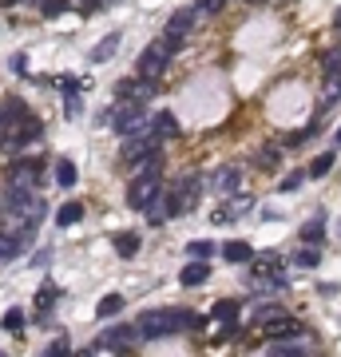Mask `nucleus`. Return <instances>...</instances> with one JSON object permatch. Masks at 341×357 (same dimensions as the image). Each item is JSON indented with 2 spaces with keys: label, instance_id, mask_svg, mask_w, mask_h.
Masks as SVG:
<instances>
[{
  "label": "nucleus",
  "instance_id": "nucleus-1",
  "mask_svg": "<svg viewBox=\"0 0 341 357\" xmlns=\"http://www.w3.org/2000/svg\"><path fill=\"white\" fill-rule=\"evenodd\" d=\"M139 334L143 341H155V338H167V334H179V329H198L203 318L191 314V309H147L139 314Z\"/></svg>",
  "mask_w": 341,
  "mask_h": 357
},
{
  "label": "nucleus",
  "instance_id": "nucleus-2",
  "mask_svg": "<svg viewBox=\"0 0 341 357\" xmlns=\"http://www.w3.org/2000/svg\"><path fill=\"white\" fill-rule=\"evenodd\" d=\"M171 56H175V48H171L167 40L147 44V48L139 52V76H143V80H155V76H163V68L171 64Z\"/></svg>",
  "mask_w": 341,
  "mask_h": 357
},
{
  "label": "nucleus",
  "instance_id": "nucleus-3",
  "mask_svg": "<svg viewBox=\"0 0 341 357\" xmlns=\"http://www.w3.org/2000/svg\"><path fill=\"white\" fill-rule=\"evenodd\" d=\"M195 24H198V12H195V8H183V12H175V17L167 20V36H163V40L179 52L183 40L191 36V28H195Z\"/></svg>",
  "mask_w": 341,
  "mask_h": 357
},
{
  "label": "nucleus",
  "instance_id": "nucleus-4",
  "mask_svg": "<svg viewBox=\"0 0 341 357\" xmlns=\"http://www.w3.org/2000/svg\"><path fill=\"white\" fill-rule=\"evenodd\" d=\"M36 238V230H20V227H4V238H0V258L17 262L24 254V246Z\"/></svg>",
  "mask_w": 341,
  "mask_h": 357
},
{
  "label": "nucleus",
  "instance_id": "nucleus-5",
  "mask_svg": "<svg viewBox=\"0 0 341 357\" xmlns=\"http://www.w3.org/2000/svg\"><path fill=\"white\" fill-rule=\"evenodd\" d=\"M151 96H155V80H143V76L123 80L115 88V99H127V103H147Z\"/></svg>",
  "mask_w": 341,
  "mask_h": 357
},
{
  "label": "nucleus",
  "instance_id": "nucleus-6",
  "mask_svg": "<svg viewBox=\"0 0 341 357\" xmlns=\"http://www.w3.org/2000/svg\"><path fill=\"white\" fill-rule=\"evenodd\" d=\"M250 207H254V198H250V195H234V198H227L218 211H211V223H214V227H223V223H230V218L246 214Z\"/></svg>",
  "mask_w": 341,
  "mask_h": 357
},
{
  "label": "nucleus",
  "instance_id": "nucleus-7",
  "mask_svg": "<svg viewBox=\"0 0 341 357\" xmlns=\"http://www.w3.org/2000/svg\"><path fill=\"white\" fill-rule=\"evenodd\" d=\"M139 338H143V334H139V325H112V329H103L99 345H112V349H127V345H135Z\"/></svg>",
  "mask_w": 341,
  "mask_h": 357
},
{
  "label": "nucleus",
  "instance_id": "nucleus-8",
  "mask_svg": "<svg viewBox=\"0 0 341 357\" xmlns=\"http://www.w3.org/2000/svg\"><path fill=\"white\" fill-rule=\"evenodd\" d=\"M211 187H214V195L234 198V191L242 187V171H238V167H223V171H214Z\"/></svg>",
  "mask_w": 341,
  "mask_h": 357
},
{
  "label": "nucleus",
  "instance_id": "nucleus-9",
  "mask_svg": "<svg viewBox=\"0 0 341 357\" xmlns=\"http://www.w3.org/2000/svg\"><path fill=\"white\" fill-rule=\"evenodd\" d=\"M40 135H44V123H40L36 115H28V119H24V123L17 127V135L8 139V147H12V143H17V147H28V143H36Z\"/></svg>",
  "mask_w": 341,
  "mask_h": 357
},
{
  "label": "nucleus",
  "instance_id": "nucleus-10",
  "mask_svg": "<svg viewBox=\"0 0 341 357\" xmlns=\"http://www.w3.org/2000/svg\"><path fill=\"white\" fill-rule=\"evenodd\" d=\"M151 135H155V139L179 135V119H175V112H155L151 115Z\"/></svg>",
  "mask_w": 341,
  "mask_h": 357
},
{
  "label": "nucleus",
  "instance_id": "nucleus-11",
  "mask_svg": "<svg viewBox=\"0 0 341 357\" xmlns=\"http://www.w3.org/2000/svg\"><path fill=\"white\" fill-rule=\"evenodd\" d=\"M207 278H211V266H207V262H187V266H183V274H179V282H183V286H203Z\"/></svg>",
  "mask_w": 341,
  "mask_h": 357
},
{
  "label": "nucleus",
  "instance_id": "nucleus-12",
  "mask_svg": "<svg viewBox=\"0 0 341 357\" xmlns=\"http://www.w3.org/2000/svg\"><path fill=\"white\" fill-rule=\"evenodd\" d=\"M254 274L258 278H282V258H278L274 250H266V254H258V262H254Z\"/></svg>",
  "mask_w": 341,
  "mask_h": 357
},
{
  "label": "nucleus",
  "instance_id": "nucleus-13",
  "mask_svg": "<svg viewBox=\"0 0 341 357\" xmlns=\"http://www.w3.org/2000/svg\"><path fill=\"white\" fill-rule=\"evenodd\" d=\"M211 322H238V302L234 298H218L211 306Z\"/></svg>",
  "mask_w": 341,
  "mask_h": 357
},
{
  "label": "nucleus",
  "instance_id": "nucleus-14",
  "mask_svg": "<svg viewBox=\"0 0 341 357\" xmlns=\"http://www.w3.org/2000/svg\"><path fill=\"white\" fill-rule=\"evenodd\" d=\"M223 254H227V262H234V266H246V262H254V246L250 243H227Z\"/></svg>",
  "mask_w": 341,
  "mask_h": 357
},
{
  "label": "nucleus",
  "instance_id": "nucleus-15",
  "mask_svg": "<svg viewBox=\"0 0 341 357\" xmlns=\"http://www.w3.org/2000/svg\"><path fill=\"white\" fill-rule=\"evenodd\" d=\"M262 329H266V334H270V338H298V334H302V325L298 322H290V318H278V322H270V325H262Z\"/></svg>",
  "mask_w": 341,
  "mask_h": 357
},
{
  "label": "nucleus",
  "instance_id": "nucleus-16",
  "mask_svg": "<svg viewBox=\"0 0 341 357\" xmlns=\"http://www.w3.org/2000/svg\"><path fill=\"white\" fill-rule=\"evenodd\" d=\"M80 218H83V203H76V198H72V203H64V207L56 211V227H76Z\"/></svg>",
  "mask_w": 341,
  "mask_h": 357
},
{
  "label": "nucleus",
  "instance_id": "nucleus-17",
  "mask_svg": "<svg viewBox=\"0 0 341 357\" xmlns=\"http://www.w3.org/2000/svg\"><path fill=\"white\" fill-rule=\"evenodd\" d=\"M119 309H123V294H107V298H99L96 318H99V322H107V318H115Z\"/></svg>",
  "mask_w": 341,
  "mask_h": 357
},
{
  "label": "nucleus",
  "instance_id": "nucleus-18",
  "mask_svg": "<svg viewBox=\"0 0 341 357\" xmlns=\"http://www.w3.org/2000/svg\"><path fill=\"white\" fill-rule=\"evenodd\" d=\"M115 48H119V32H112L107 40H99L96 48H92V64H103L107 56H115Z\"/></svg>",
  "mask_w": 341,
  "mask_h": 357
},
{
  "label": "nucleus",
  "instance_id": "nucleus-19",
  "mask_svg": "<svg viewBox=\"0 0 341 357\" xmlns=\"http://www.w3.org/2000/svg\"><path fill=\"white\" fill-rule=\"evenodd\" d=\"M115 250H119V258H135V250H139V234H131V230L115 234Z\"/></svg>",
  "mask_w": 341,
  "mask_h": 357
},
{
  "label": "nucleus",
  "instance_id": "nucleus-20",
  "mask_svg": "<svg viewBox=\"0 0 341 357\" xmlns=\"http://www.w3.org/2000/svg\"><path fill=\"white\" fill-rule=\"evenodd\" d=\"M52 175H56V187H76V163H68V159H60L56 163V171H52Z\"/></svg>",
  "mask_w": 341,
  "mask_h": 357
},
{
  "label": "nucleus",
  "instance_id": "nucleus-21",
  "mask_svg": "<svg viewBox=\"0 0 341 357\" xmlns=\"http://www.w3.org/2000/svg\"><path fill=\"white\" fill-rule=\"evenodd\" d=\"M278 159H282L278 147H262L258 155H254V167H258V171H278Z\"/></svg>",
  "mask_w": 341,
  "mask_h": 357
},
{
  "label": "nucleus",
  "instance_id": "nucleus-22",
  "mask_svg": "<svg viewBox=\"0 0 341 357\" xmlns=\"http://www.w3.org/2000/svg\"><path fill=\"white\" fill-rule=\"evenodd\" d=\"M214 250H218V246H214L211 238H195V243H187V254H191L195 262H207Z\"/></svg>",
  "mask_w": 341,
  "mask_h": 357
},
{
  "label": "nucleus",
  "instance_id": "nucleus-23",
  "mask_svg": "<svg viewBox=\"0 0 341 357\" xmlns=\"http://www.w3.org/2000/svg\"><path fill=\"white\" fill-rule=\"evenodd\" d=\"M318 262H322V254H318L313 246H298V254H293V266H302V270H318Z\"/></svg>",
  "mask_w": 341,
  "mask_h": 357
},
{
  "label": "nucleus",
  "instance_id": "nucleus-24",
  "mask_svg": "<svg viewBox=\"0 0 341 357\" xmlns=\"http://www.w3.org/2000/svg\"><path fill=\"white\" fill-rule=\"evenodd\" d=\"M325 238V223L322 218H309L306 227H302V243H309V246H318Z\"/></svg>",
  "mask_w": 341,
  "mask_h": 357
},
{
  "label": "nucleus",
  "instance_id": "nucleus-25",
  "mask_svg": "<svg viewBox=\"0 0 341 357\" xmlns=\"http://www.w3.org/2000/svg\"><path fill=\"white\" fill-rule=\"evenodd\" d=\"M338 163V151H325V155H318V159L309 163V175L313 178H322V175H329V167Z\"/></svg>",
  "mask_w": 341,
  "mask_h": 357
},
{
  "label": "nucleus",
  "instance_id": "nucleus-26",
  "mask_svg": "<svg viewBox=\"0 0 341 357\" xmlns=\"http://www.w3.org/2000/svg\"><path fill=\"white\" fill-rule=\"evenodd\" d=\"M56 298H60V294H56V286H52V282H44V286H40V294H36V306H40V309H52V306H56Z\"/></svg>",
  "mask_w": 341,
  "mask_h": 357
},
{
  "label": "nucleus",
  "instance_id": "nucleus-27",
  "mask_svg": "<svg viewBox=\"0 0 341 357\" xmlns=\"http://www.w3.org/2000/svg\"><path fill=\"white\" fill-rule=\"evenodd\" d=\"M4 329H8V334H20V329H24V314H20L17 306L4 309Z\"/></svg>",
  "mask_w": 341,
  "mask_h": 357
},
{
  "label": "nucleus",
  "instance_id": "nucleus-28",
  "mask_svg": "<svg viewBox=\"0 0 341 357\" xmlns=\"http://www.w3.org/2000/svg\"><path fill=\"white\" fill-rule=\"evenodd\" d=\"M80 112H83V99H80V92H72V96H64V115H68V119H76Z\"/></svg>",
  "mask_w": 341,
  "mask_h": 357
},
{
  "label": "nucleus",
  "instance_id": "nucleus-29",
  "mask_svg": "<svg viewBox=\"0 0 341 357\" xmlns=\"http://www.w3.org/2000/svg\"><path fill=\"white\" fill-rule=\"evenodd\" d=\"M266 357H306V349H302V345H270Z\"/></svg>",
  "mask_w": 341,
  "mask_h": 357
},
{
  "label": "nucleus",
  "instance_id": "nucleus-30",
  "mask_svg": "<svg viewBox=\"0 0 341 357\" xmlns=\"http://www.w3.org/2000/svg\"><path fill=\"white\" fill-rule=\"evenodd\" d=\"M338 96H341V76H329V83H325V96H322V108H325V103H333Z\"/></svg>",
  "mask_w": 341,
  "mask_h": 357
},
{
  "label": "nucleus",
  "instance_id": "nucleus-31",
  "mask_svg": "<svg viewBox=\"0 0 341 357\" xmlns=\"http://www.w3.org/2000/svg\"><path fill=\"white\" fill-rule=\"evenodd\" d=\"M309 171H290V175L282 178V191H298V187H302V178H306Z\"/></svg>",
  "mask_w": 341,
  "mask_h": 357
},
{
  "label": "nucleus",
  "instance_id": "nucleus-32",
  "mask_svg": "<svg viewBox=\"0 0 341 357\" xmlns=\"http://www.w3.org/2000/svg\"><path fill=\"white\" fill-rule=\"evenodd\" d=\"M223 4H227V0H198L195 12H198V17H211V12H218V8H223Z\"/></svg>",
  "mask_w": 341,
  "mask_h": 357
},
{
  "label": "nucleus",
  "instance_id": "nucleus-33",
  "mask_svg": "<svg viewBox=\"0 0 341 357\" xmlns=\"http://www.w3.org/2000/svg\"><path fill=\"white\" fill-rule=\"evenodd\" d=\"M64 8H68V0H44V4H40V12H44V17H60Z\"/></svg>",
  "mask_w": 341,
  "mask_h": 357
},
{
  "label": "nucleus",
  "instance_id": "nucleus-34",
  "mask_svg": "<svg viewBox=\"0 0 341 357\" xmlns=\"http://www.w3.org/2000/svg\"><path fill=\"white\" fill-rule=\"evenodd\" d=\"M325 72H329V76H341V48H333L325 56Z\"/></svg>",
  "mask_w": 341,
  "mask_h": 357
},
{
  "label": "nucleus",
  "instance_id": "nucleus-35",
  "mask_svg": "<svg viewBox=\"0 0 341 357\" xmlns=\"http://www.w3.org/2000/svg\"><path fill=\"white\" fill-rule=\"evenodd\" d=\"M64 354H68V341L64 338H56L48 349H40V357H64Z\"/></svg>",
  "mask_w": 341,
  "mask_h": 357
},
{
  "label": "nucleus",
  "instance_id": "nucleus-36",
  "mask_svg": "<svg viewBox=\"0 0 341 357\" xmlns=\"http://www.w3.org/2000/svg\"><path fill=\"white\" fill-rule=\"evenodd\" d=\"M8 68H12L17 76H24V72H28V56H24V52H17V56H8Z\"/></svg>",
  "mask_w": 341,
  "mask_h": 357
},
{
  "label": "nucleus",
  "instance_id": "nucleus-37",
  "mask_svg": "<svg viewBox=\"0 0 341 357\" xmlns=\"http://www.w3.org/2000/svg\"><path fill=\"white\" fill-rule=\"evenodd\" d=\"M338 147H341V127H338V135H333V151H338Z\"/></svg>",
  "mask_w": 341,
  "mask_h": 357
},
{
  "label": "nucleus",
  "instance_id": "nucleus-38",
  "mask_svg": "<svg viewBox=\"0 0 341 357\" xmlns=\"http://www.w3.org/2000/svg\"><path fill=\"white\" fill-rule=\"evenodd\" d=\"M333 28H338V32H341V12H338V17H333Z\"/></svg>",
  "mask_w": 341,
  "mask_h": 357
},
{
  "label": "nucleus",
  "instance_id": "nucleus-39",
  "mask_svg": "<svg viewBox=\"0 0 341 357\" xmlns=\"http://www.w3.org/2000/svg\"><path fill=\"white\" fill-rule=\"evenodd\" d=\"M76 357H92V349H80V354H76Z\"/></svg>",
  "mask_w": 341,
  "mask_h": 357
}]
</instances>
